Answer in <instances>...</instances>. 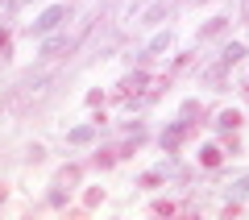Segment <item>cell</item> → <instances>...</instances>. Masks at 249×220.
Instances as JSON below:
<instances>
[{
	"label": "cell",
	"mask_w": 249,
	"mask_h": 220,
	"mask_svg": "<svg viewBox=\"0 0 249 220\" xmlns=\"http://www.w3.org/2000/svg\"><path fill=\"white\" fill-rule=\"evenodd\" d=\"M58 21H62V9L54 4V9H46V13H42V21H34V34H50Z\"/></svg>",
	"instance_id": "obj_1"
},
{
	"label": "cell",
	"mask_w": 249,
	"mask_h": 220,
	"mask_svg": "<svg viewBox=\"0 0 249 220\" xmlns=\"http://www.w3.org/2000/svg\"><path fill=\"white\" fill-rule=\"evenodd\" d=\"M204 166H220V150H216V146L204 150Z\"/></svg>",
	"instance_id": "obj_2"
},
{
	"label": "cell",
	"mask_w": 249,
	"mask_h": 220,
	"mask_svg": "<svg viewBox=\"0 0 249 220\" xmlns=\"http://www.w3.org/2000/svg\"><path fill=\"white\" fill-rule=\"evenodd\" d=\"M154 212H158V216H170V212H175V203H170V200H162V203H154Z\"/></svg>",
	"instance_id": "obj_3"
}]
</instances>
